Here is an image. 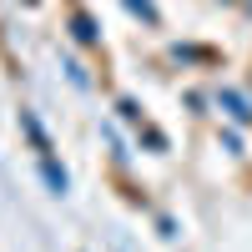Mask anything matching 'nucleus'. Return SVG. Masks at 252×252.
I'll use <instances>...</instances> for the list:
<instances>
[{
  "label": "nucleus",
  "mask_w": 252,
  "mask_h": 252,
  "mask_svg": "<svg viewBox=\"0 0 252 252\" xmlns=\"http://www.w3.org/2000/svg\"><path fill=\"white\" fill-rule=\"evenodd\" d=\"M247 10H252V0H247Z\"/></svg>",
  "instance_id": "nucleus-17"
},
{
  "label": "nucleus",
  "mask_w": 252,
  "mask_h": 252,
  "mask_svg": "<svg viewBox=\"0 0 252 252\" xmlns=\"http://www.w3.org/2000/svg\"><path fill=\"white\" fill-rule=\"evenodd\" d=\"M222 5H232V0H222Z\"/></svg>",
  "instance_id": "nucleus-15"
},
{
  "label": "nucleus",
  "mask_w": 252,
  "mask_h": 252,
  "mask_svg": "<svg viewBox=\"0 0 252 252\" xmlns=\"http://www.w3.org/2000/svg\"><path fill=\"white\" fill-rule=\"evenodd\" d=\"M66 35L76 40V46L96 51V46H101V20H96L91 10H71V20H66Z\"/></svg>",
  "instance_id": "nucleus-2"
},
{
  "label": "nucleus",
  "mask_w": 252,
  "mask_h": 252,
  "mask_svg": "<svg viewBox=\"0 0 252 252\" xmlns=\"http://www.w3.org/2000/svg\"><path fill=\"white\" fill-rule=\"evenodd\" d=\"M157 232H161L166 242H172V237H177V217H166V212H157Z\"/></svg>",
  "instance_id": "nucleus-13"
},
{
  "label": "nucleus",
  "mask_w": 252,
  "mask_h": 252,
  "mask_svg": "<svg viewBox=\"0 0 252 252\" xmlns=\"http://www.w3.org/2000/svg\"><path fill=\"white\" fill-rule=\"evenodd\" d=\"M106 146H111V161L126 172V166H131V152H126V141H121V131H116V126H106Z\"/></svg>",
  "instance_id": "nucleus-8"
},
{
  "label": "nucleus",
  "mask_w": 252,
  "mask_h": 252,
  "mask_svg": "<svg viewBox=\"0 0 252 252\" xmlns=\"http://www.w3.org/2000/svg\"><path fill=\"white\" fill-rule=\"evenodd\" d=\"M172 61H182V66H212L217 51H212V46H192V40H177V46H172Z\"/></svg>",
  "instance_id": "nucleus-5"
},
{
  "label": "nucleus",
  "mask_w": 252,
  "mask_h": 252,
  "mask_svg": "<svg viewBox=\"0 0 252 252\" xmlns=\"http://www.w3.org/2000/svg\"><path fill=\"white\" fill-rule=\"evenodd\" d=\"M136 141L146 146V152H157V157H161V152H172V141H166V131H161L157 121H141V126H136Z\"/></svg>",
  "instance_id": "nucleus-6"
},
{
  "label": "nucleus",
  "mask_w": 252,
  "mask_h": 252,
  "mask_svg": "<svg viewBox=\"0 0 252 252\" xmlns=\"http://www.w3.org/2000/svg\"><path fill=\"white\" fill-rule=\"evenodd\" d=\"M217 141H222V152H227V157H242V126L227 121L222 131H217Z\"/></svg>",
  "instance_id": "nucleus-9"
},
{
  "label": "nucleus",
  "mask_w": 252,
  "mask_h": 252,
  "mask_svg": "<svg viewBox=\"0 0 252 252\" xmlns=\"http://www.w3.org/2000/svg\"><path fill=\"white\" fill-rule=\"evenodd\" d=\"M212 106L232 121V126H252V96L237 91V86H217V91H212Z\"/></svg>",
  "instance_id": "nucleus-1"
},
{
  "label": "nucleus",
  "mask_w": 252,
  "mask_h": 252,
  "mask_svg": "<svg viewBox=\"0 0 252 252\" xmlns=\"http://www.w3.org/2000/svg\"><path fill=\"white\" fill-rule=\"evenodd\" d=\"M207 106H212V96H202V91H187V111H192V116H207Z\"/></svg>",
  "instance_id": "nucleus-12"
},
{
  "label": "nucleus",
  "mask_w": 252,
  "mask_h": 252,
  "mask_svg": "<svg viewBox=\"0 0 252 252\" xmlns=\"http://www.w3.org/2000/svg\"><path fill=\"white\" fill-rule=\"evenodd\" d=\"M61 71H66V76H71V86H76V91H91V71H86V66H81V61H76V56H66V61H61Z\"/></svg>",
  "instance_id": "nucleus-7"
},
{
  "label": "nucleus",
  "mask_w": 252,
  "mask_h": 252,
  "mask_svg": "<svg viewBox=\"0 0 252 252\" xmlns=\"http://www.w3.org/2000/svg\"><path fill=\"white\" fill-rule=\"evenodd\" d=\"M116 116H121L126 126H141V121H146V116H141V106H136L131 96H116Z\"/></svg>",
  "instance_id": "nucleus-10"
},
{
  "label": "nucleus",
  "mask_w": 252,
  "mask_h": 252,
  "mask_svg": "<svg viewBox=\"0 0 252 252\" xmlns=\"http://www.w3.org/2000/svg\"><path fill=\"white\" fill-rule=\"evenodd\" d=\"M0 177H5V166H0Z\"/></svg>",
  "instance_id": "nucleus-16"
},
{
  "label": "nucleus",
  "mask_w": 252,
  "mask_h": 252,
  "mask_svg": "<svg viewBox=\"0 0 252 252\" xmlns=\"http://www.w3.org/2000/svg\"><path fill=\"white\" fill-rule=\"evenodd\" d=\"M20 136L31 141V152H35V157H56V141H51L46 121H40L35 111H20Z\"/></svg>",
  "instance_id": "nucleus-3"
},
{
  "label": "nucleus",
  "mask_w": 252,
  "mask_h": 252,
  "mask_svg": "<svg viewBox=\"0 0 252 252\" xmlns=\"http://www.w3.org/2000/svg\"><path fill=\"white\" fill-rule=\"evenodd\" d=\"M121 5L131 10V15H141L146 26H157V20H161V15H157V5H152V0H121Z\"/></svg>",
  "instance_id": "nucleus-11"
},
{
  "label": "nucleus",
  "mask_w": 252,
  "mask_h": 252,
  "mask_svg": "<svg viewBox=\"0 0 252 252\" xmlns=\"http://www.w3.org/2000/svg\"><path fill=\"white\" fill-rule=\"evenodd\" d=\"M35 172H40V182H46L51 197H66V192H71V172H66L56 157H35Z\"/></svg>",
  "instance_id": "nucleus-4"
},
{
  "label": "nucleus",
  "mask_w": 252,
  "mask_h": 252,
  "mask_svg": "<svg viewBox=\"0 0 252 252\" xmlns=\"http://www.w3.org/2000/svg\"><path fill=\"white\" fill-rule=\"evenodd\" d=\"M26 5H40V0H26Z\"/></svg>",
  "instance_id": "nucleus-14"
}]
</instances>
